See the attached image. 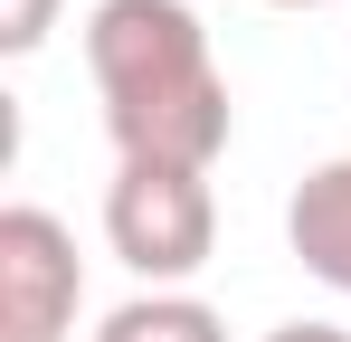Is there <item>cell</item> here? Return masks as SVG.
<instances>
[{
  "label": "cell",
  "instance_id": "52a82bcc",
  "mask_svg": "<svg viewBox=\"0 0 351 342\" xmlns=\"http://www.w3.org/2000/svg\"><path fill=\"white\" fill-rule=\"evenodd\" d=\"M256 342H351L342 323H276V333H256Z\"/></svg>",
  "mask_w": 351,
  "mask_h": 342
},
{
  "label": "cell",
  "instance_id": "3957f363",
  "mask_svg": "<svg viewBox=\"0 0 351 342\" xmlns=\"http://www.w3.org/2000/svg\"><path fill=\"white\" fill-rule=\"evenodd\" d=\"M86 304V266L58 209L10 200L0 209V342H66Z\"/></svg>",
  "mask_w": 351,
  "mask_h": 342
},
{
  "label": "cell",
  "instance_id": "277c9868",
  "mask_svg": "<svg viewBox=\"0 0 351 342\" xmlns=\"http://www.w3.org/2000/svg\"><path fill=\"white\" fill-rule=\"evenodd\" d=\"M285 238L304 257V276H323L332 295H351V152L342 162H313L285 200Z\"/></svg>",
  "mask_w": 351,
  "mask_h": 342
},
{
  "label": "cell",
  "instance_id": "5b68a950",
  "mask_svg": "<svg viewBox=\"0 0 351 342\" xmlns=\"http://www.w3.org/2000/svg\"><path fill=\"white\" fill-rule=\"evenodd\" d=\"M95 342H228V323L199 295H133L95 323Z\"/></svg>",
  "mask_w": 351,
  "mask_h": 342
},
{
  "label": "cell",
  "instance_id": "ba28073f",
  "mask_svg": "<svg viewBox=\"0 0 351 342\" xmlns=\"http://www.w3.org/2000/svg\"><path fill=\"white\" fill-rule=\"evenodd\" d=\"M266 10H323V0H266Z\"/></svg>",
  "mask_w": 351,
  "mask_h": 342
},
{
  "label": "cell",
  "instance_id": "6da1fadb",
  "mask_svg": "<svg viewBox=\"0 0 351 342\" xmlns=\"http://www.w3.org/2000/svg\"><path fill=\"white\" fill-rule=\"evenodd\" d=\"M86 76L123 162L209 171L228 152V76L209 57V29L190 0H95L86 10Z\"/></svg>",
  "mask_w": 351,
  "mask_h": 342
},
{
  "label": "cell",
  "instance_id": "8992f818",
  "mask_svg": "<svg viewBox=\"0 0 351 342\" xmlns=\"http://www.w3.org/2000/svg\"><path fill=\"white\" fill-rule=\"evenodd\" d=\"M48 29H58V0H0V57L48 48Z\"/></svg>",
  "mask_w": 351,
  "mask_h": 342
},
{
  "label": "cell",
  "instance_id": "7a4b0ae2",
  "mask_svg": "<svg viewBox=\"0 0 351 342\" xmlns=\"http://www.w3.org/2000/svg\"><path fill=\"white\" fill-rule=\"evenodd\" d=\"M105 247H114L152 295H180V276H199L209 247H219L209 171H180V162H114V181H105Z\"/></svg>",
  "mask_w": 351,
  "mask_h": 342
}]
</instances>
